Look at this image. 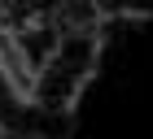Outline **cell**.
<instances>
[{
    "instance_id": "cell-1",
    "label": "cell",
    "mask_w": 153,
    "mask_h": 139,
    "mask_svg": "<svg viewBox=\"0 0 153 139\" xmlns=\"http://www.w3.org/2000/svg\"><path fill=\"white\" fill-rule=\"evenodd\" d=\"M101 52H105V35L101 26H88V31H61L57 48L44 57V65L31 74L26 83V96L48 109H74L83 96V87L96 78V65H101Z\"/></svg>"
},
{
    "instance_id": "cell-2",
    "label": "cell",
    "mask_w": 153,
    "mask_h": 139,
    "mask_svg": "<svg viewBox=\"0 0 153 139\" xmlns=\"http://www.w3.org/2000/svg\"><path fill=\"white\" fill-rule=\"evenodd\" d=\"M101 22H140L153 18V0H92Z\"/></svg>"
},
{
    "instance_id": "cell-3",
    "label": "cell",
    "mask_w": 153,
    "mask_h": 139,
    "mask_svg": "<svg viewBox=\"0 0 153 139\" xmlns=\"http://www.w3.org/2000/svg\"><path fill=\"white\" fill-rule=\"evenodd\" d=\"M0 4H4V0H0Z\"/></svg>"
}]
</instances>
